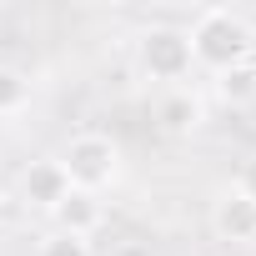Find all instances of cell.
Segmentation results:
<instances>
[{
  "mask_svg": "<svg viewBox=\"0 0 256 256\" xmlns=\"http://www.w3.org/2000/svg\"><path fill=\"white\" fill-rule=\"evenodd\" d=\"M40 256H90V246H86V236H66V231H56V236L40 241Z\"/></svg>",
  "mask_w": 256,
  "mask_h": 256,
  "instance_id": "9",
  "label": "cell"
},
{
  "mask_svg": "<svg viewBox=\"0 0 256 256\" xmlns=\"http://www.w3.org/2000/svg\"><path fill=\"white\" fill-rule=\"evenodd\" d=\"M251 90H256V76H251L246 66H236V70L221 76V96H226V100H246Z\"/></svg>",
  "mask_w": 256,
  "mask_h": 256,
  "instance_id": "10",
  "label": "cell"
},
{
  "mask_svg": "<svg viewBox=\"0 0 256 256\" xmlns=\"http://www.w3.org/2000/svg\"><path fill=\"white\" fill-rule=\"evenodd\" d=\"M116 146H110V136H96V131H86V136H76L70 146H66V156H60V166H66V181L76 186V191H100V186H110L116 181Z\"/></svg>",
  "mask_w": 256,
  "mask_h": 256,
  "instance_id": "2",
  "label": "cell"
},
{
  "mask_svg": "<svg viewBox=\"0 0 256 256\" xmlns=\"http://www.w3.org/2000/svg\"><path fill=\"white\" fill-rule=\"evenodd\" d=\"M141 66L151 80H181L196 60H191V40L176 26H151L141 36Z\"/></svg>",
  "mask_w": 256,
  "mask_h": 256,
  "instance_id": "3",
  "label": "cell"
},
{
  "mask_svg": "<svg viewBox=\"0 0 256 256\" xmlns=\"http://www.w3.org/2000/svg\"><path fill=\"white\" fill-rule=\"evenodd\" d=\"M236 186H241V191H246V196L256 201V156H251V161L241 166V181H236Z\"/></svg>",
  "mask_w": 256,
  "mask_h": 256,
  "instance_id": "11",
  "label": "cell"
},
{
  "mask_svg": "<svg viewBox=\"0 0 256 256\" xmlns=\"http://www.w3.org/2000/svg\"><path fill=\"white\" fill-rule=\"evenodd\" d=\"M20 191H26V201H36V206H50V211H56V201L70 191L66 166H60V161H30V171H26Z\"/></svg>",
  "mask_w": 256,
  "mask_h": 256,
  "instance_id": "6",
  "label": "cell"
},
{
  "mask_svg": "<svg viewBox=\"0 0 256 256\" xmlns=\"http://www.w3.org/2000/svg\"><path fill=\"white\" fill-rule=\"evenodd\" d=\"M156 120H161V131H171V136H186L191 126L201 120V100H196L191 90H171V96H161V106H156Z\"/></svg>",
  "mask_w": 256,
  "mask_h": 256,
  "instance_id": "7",
  "label": "cell"
},
{
  "mask_svg": "<svg viewBox=\"0 0 256 256\" xmlns=\"http://www.w3.org/2000/svg\"><path fill=\"white\" fill-rule=\"evenodd\" d=\"M120 256H151V251H141V246H126V251H120Z\"/></svg>",
  "mask_w": 256,
  "mask_h": 256,
  "instance_id": "12",
  "label": "cell"
},
{
  "mask_svg": "<svg viewBox=\"0 0 256 256\" xmlns=\"http://www.w3.org/2000/svg\"><path fill=\"white\" fill-rule=\"evenodd\" d=\"M211 221H216V231H221L226 241H256V201H251L241 186H231V191L216 201Z\"/></svg>",
  "mask_w": 256,
  "mask_h": 256,
  "instance_id": "4",
  "label": "cell"
},
{
  "mask_svg": "<svg viewBox=\"0 0 256 256\" xmlns=\"http://www.w3.org/2000/svg\"><path fill=\"white\" fill-rule=\"evenodd\" d=\"M186 40H191V60H201V66H211V70H236L246 56H251V30H246V20L241 16H231V10H201V20L186 30Z\"/></svg>",
  "mask_w": 256,
  "mask_h": 256,
  "instance_id": "1",
  "label": "cell"
},
{
  "mask_svg": "<svg viewBox=\"0 0 256 256\" xmlns=\"http://www.w3.org/2000/svg\"><path fill=\"white\" fill-rule=\"evenodd\" d=\"M96 221H100V201H96L90 191H76V186H70V191L56 201V231H66V236H90Z\"/></svg>",
  "mask_w": 256,
  "mask_h": 256,
  "instance_id": "5",
  "label": "cell"
},
{
  "mask_svg": "<svg viewBox=\"0 0 256 256\" xmlns=\"http://www.w3.org/2000/svg\"><path fill=\"white\" fill-rule=\"evenodd\" d=\"M26 96H30L26 76H20V70H10V66H0V116L20 110V106H26Z\"/></svg>",
  "mask_w": 256,
  "mask_h": 256,
  "instance_id": "8",
  "label": "cell"
}]
</instances>
